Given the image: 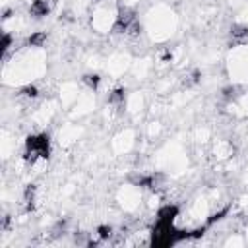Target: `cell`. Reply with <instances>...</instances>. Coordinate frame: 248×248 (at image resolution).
I'll use <instances>...</instances> for the list:
<instances>
[{"label": "cell", "mask_w": 248, "mask_h": 248, "mask_svg": "<svg viewBox=\"0 0 248 248\" xmlns=\"http://www.w3.org/2000/svg\"><path fill=\"white\" fill-rule=\"evenodd\" d=\"M120 2H122V4H126V6H134L138 0H120Z\"/></svg>", "instance_id": "2"}, {"label": "cell", "mask_w": 248, "mask_h": 248, "mask_svg": "<svg viewBox=\"0 0 248 248\" xmlns=\"http://www.w3.org/2000/svg\"><path fill=\"white\" fill-rule=\"evenodd\" d=\"M211 155H213L217 161L225 163V161H229L231 157H234V143H232L231 140H223V138L213 140V143H211Z\"/></svg>", "instance_id": "1"}]
</instances>
